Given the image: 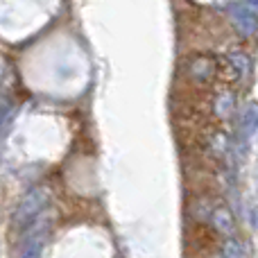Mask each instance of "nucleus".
<instances>
[{
  "label": "nucleus",
  "mask_w": 258,
  "mask_h": 258,
  "mask_svg": "<svg viewBox=\"0 0 258 258\" xmlns=\"http://www.w3.org/2000/svg\"><path fill=\"white\" fill-rule=\"evenodd\" d=\"M48 200H50V190H48V188H45V186H34L21 200V204L14 209L12 227L16 229V231H23V229L36 224V220H39V215L43 213Z\"/></svg>",
  "instance_id": "f257e3e1"
},
{
  "label": "nucleus",
  "mask_w": 258,
  "mask_h": 258,
  "mask_svg": "<svg viewBox=\"0 0 258 258\" xmlns=\"http://www.w3.org/2000/svg\"><path fill=\"white\" fill-rule=\"evenodd\" d=\"M45 238H48V224H34L32 231H27L23 236L21 247H18V258H39L41 249L45 245Z\"/></svg>",
  "instance_id": "f03ea898"
},
{
  "label": "nucleus",
  "mask_w": 258,
  "mask_h": 258,
  "mask_svg": "<svg viewBox=\"0 0 258 258\" xmlns=\"http://www.w3.org/2000/svg\"><path fill=\"white\" fill-rule=\"evenodd\" d=\"M229 18L242 36H251L258 32V16L249 5H233L229 9Z\"/></svg>",
  "instance_id": "7ed1b4c3"
},
{
  "label": "nucleus",
  "mask_w": 258,
  "mask_h": 258,
  "mask_svg": "<svg viewBox=\"0 0 258 258\" xmlns=\"http://www.w3.org/2000/svg\"><path fill=\"white\" fill-rule=\"evenodd\" d=\"M211 222H213V227L218 229L220 233H224L227 238H231L233 236V218H231V213H229L227 209H213L211 211Z\"/></svg>",
  "instance_id": "20e7f679"
},
{
  "label": "nucleus",
  "mask_w": 258,
  "mask_h": 258,
  "mask_svg": "<svg viewBox=\"0 0 258 258\" xmlns=\"http://www.w3.org/2000/svg\"><path fill=\"white\" fill-rule=\"evenodd\" d=\"M256 127H258V107H249L245 111V116H242V129L249 136V134L256 132Z\"/></svg>",
  "instance_id": "39448f33"
},
{
  "label": "nucleus",
  "mask_w": 258,
  "mask_h": 258,
  "mask_svg": "<svg viewBox=\"0 0 258 258\" xmlns=\"http://www.w3.org/2000/svg\"><path fill=\"white\" fill-rule=\"evenodd\" d=\"M222 256L224 258H245V249H242V245L238 240L229 238V240L224 242V247H222Z\"/></svg>",
  "instance_id": "423d86ee"
},
{
  "label": "nucleus",
  "mask_w": 258,
  "mask_h": 258,
  "mask_svg": "<svg viewBox=\"0 0 258 258\" xmlns=\"http://www.w3.org/2000/svg\"><path fill=\"white\" fill-rule=\"evenodd\" d=\"M229 61L233 63V68H236L240 75H245L247 71H249V59L245 57V54H240V52H233V54H229Z\"/></svg>",
  "instance_id": "0eeeda50"
},
{
  "label": "nucleus",
  "mask_w": 258,
  "mask_h": 258,
  "mask_svg": "<svg viewBox=\"0 0 258 258\" xmlns=\"http://www.w3.org/2000/svg\"><path fill=\"white\" fill-rule=\"evenodd\" d=\"M247 5H249V7H251V9H254V12H256V9H258V0H247Z\"/></svg>",
  "instance_id": "6e6552de"
}]
</instances>
